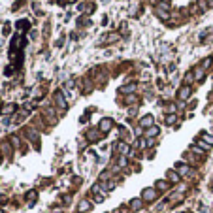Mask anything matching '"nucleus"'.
Masks as SVG:
<instances>
[{
    "label": "nucleus",
    "instance_id": "f8f14e48",
    "mask_svg": "<svg viewBox=\"0 0 213 213\" xmlns=\"http://www.w3.org/2000/svg\"><path fill=\"white\" fill-rule=\"evenodd\" d=\"M141 206H143V200H136V198H134L130 202V208L134 209V211H136V209H141Z\"/></svg>",
    "mask_w": 213,
    "mask_h": 213
},
{
    "label": "nucleus",
    "instance_id": "6e6552de",
    "mask_svg": "<svg viewBox=\"0 0 213 213\" xmlns=\"http://www.w3.org/2000/svg\"><path fill=\"white\" fill-rule=\"evenodd\" d=\"M159 134H160V128L159 127H151V128H147V132H145V136L149 138V140H151V138H155V136H159Z\"/></svg>",
    "mask_w": 213,
    "mask_h": 213
},
{
    "label": "nucleus",
    "instance_id": "1a4fd4ad",
    "mask_svg": "<svg viewBox=\"0 0 213 213\" xmlns=\"http://www.w3.org/2000/svg\"><path fill=\"white\" fill-rule=\"evenodd\" d=\"M190 172V168L187 166L185 162H179L177 164V173H179V175H185V173H189Z\"/></svg>",
    "mask_w": 213,
    "mask_h": 213
},
{
    "label": "nucleus",
    "instance_id": "a878e982",
    "mask_svg": "<svg viewBox=\"0 0 213 213\" xmlns=\"http://www.w3.org/2000/svg\"><path fill=\"white\" fill-rule=\"evenodd\" d=\"M134 100H136V96L130 94V96H127V98H125V102H127V104H130V102H134Z\"/></svg>",
    "mask_w": 213,
    "mask_h": 213
},
{
    "label": "nucleus",
    "instance_id": "423d86ee",
    "mask_svg": "<svg viewBox=\"0 0 213 213\" xmlns=\"http://www.w3.org/2000/svg\"><path fill=\"white\" fill-rule=\"evenodd\" d=\"M100 134H102L100 130L92 128V130H89V132H87V138H89L91 141H98V140H100Z\"/></svg>",
    "mask_w": 213,
    "mask_h": 213
},
{
    "label": "nucleus",
    "instance_id": "aec40b11",
    "mask_svg": "<svg viewBox=\"0 0 213 213\" xmlns=\"http://www.w3.org/2000/svg\"><path fill=\"white\" fill-rule=\"evenodd\" d=\"M194 76H196V79H204V68L194 70Z\"/></svg>",
    "mask_w": 213,
    "mask_h": 213
},
{
    "label": "nucleus",
    "instance_id": "dca6fc26",
    "mask_svg": "<svg viewBox=\"0 0 213 213\" xmlns=\"http://www.w3.org/2000/svg\"><path fill=\"white\" fill-rule=\"evenodd\" d=\"M202 140H204L208 145H213V136H211V134H206V132H204V134H202Z\"/></svg>",
    "mask_w": 213,
    "mask_h": 213
},
{
    "label": "nucleus",
    "instance_id": "6ab92c4d",
    "mask_svg": "<svg viewBox=\"0 0 213 213\" xmlns=\"http://www.w3.org/2000/svg\"><path fill=\"white\" fill-rule=\"evenodd\" d=\"M27 27H28V21H27V19H21V21L17 23V28H21V30H25Z\"/></svg>",
    "mask_w": 213,
    "mask_h": 213
},
{
    "label": "nucleus",
    "instance_id": "bb28decb",
    "mask_svg": "<svg viewBox=\"0 0 213 213\" xmlns=\"http://www.w3.org/2000/svg\"><path fill=\"white\" fill-rule=\"evenodd\" d=\"M190 81H192V74H187V76H185V83H190Z\"/></svg>",
    "mask_w": 213,
    "mask_h": 213
},
{
    "label": "nucleus",
    "instance_id": "9d476101",
    "mask_svg": "<svg viewBox=\"0 0 213 213\" xmlns=\"http://www.w3.org/2000/svg\"><path fill=\"white\" fill-rule=\"evenodd\" d=\"M128 149H130V147H128V143H125V141H119V143H117V151L123 155V157L128 153Z\"/></svg>",
    "mask_w": 213,
    "mask_h": 213
},
{
    "label": "nucleus",
    "instance_id": "412c9836",
    "mask_svg": "<svg viewBox=\"0 0 213 213\" xmlns=\"http://www.w3.org/2000/svg\"><path fill=\"white\" fill-rule=\"evenodd\" d=\"M117 38H119V34H109V38L106 40V44H113V42H117Z\"/></svg>",
    "mask_w": 213,
    "mask_h": 213
},
{
    "label": "nucleus",
    "instance_id": "393cba45",
    "mask_svg": "<svg viewBox=\"0 0 213 213\" xmlns=\"http://www.w3.org/2000/svg\"><path fill=\"white\" fill-rule=\"evenodd\" d=\"M27 198H28V200H36V190H30V192H27Z\"/></svg>",
    "mask_w": 213,
    "mask_h": 213
},
{
    "label": "nucleus",
    "instance_id": "9b49d317",
    "mask_svg": "<svg viewBox=\"0 0 213 213\" xmlns=\"http://www.w3.org/2000/svg\"><path fill=\"white\" fill-rule=\"evenodd\" d=\"M157 15H159V19H162V21H168V19H170V13L164 11V9H160V8H157Z\"/></svg>",
    "mask_w": 213,
    "mask_h": 213
},
{
    "label": "nucleus",
    "instance_id": "39448f33",
    "mask_svg": "<svg viewBox=\"0 0 213 213\" xmlns=\"http://www.w3.org/2000/svg\"><path fill=\"white\" fill-rule=\"evenodd\" d=\"M177 96H179L181 100H187V98L190 96V87H189V85L181 87V89H179V92H177Z\"/></svg>",
    "mask_w": 213,
    "mask_h": 213
},
{
    "label": "nucleus",
    "instance_id": "b1692460",
    "mask_svg": "<svg viewBox=\"0 0 213 213\" xmlns=\"http://www.w3.org/2000/svg\"><path fill=\"white\" fill-rule=\"evenodd\" d=\"M117 166L125 168V166H127V159H125V157H119V160H117Z\"/></svg>",
    "mask_w": 213,
    "mask_h": 213
},
{
    "label": "nucleus",
    "instance_id": "5701e85b",
    "mask_svg": "<svg viewBox=\"0 0 213 213\" xmlns=\"http://www.w3.org/2000/svg\"><path fill=\"white\" fill-rule=\"evenodd\" d=\"M198 6H200V9H202V11H206V9H208V2H206V0H198Z\"/></svg>",
    "mask_w": 213,
    "mask_h": 213
},
{
    "label": "nucleus",
    "instance_id": "a211bd4d",
    "mask_svg": "<svg viewBox=\"0 0 213 213\" xmlns=\"http://www.w3.org/2000/svg\"><path fill=\"white\" fill-rule=\"evenodd\" d=\"M157 189H159V190H166L168 189V183L160 179V181H157Z\"/></svg>",
    "mask_w": 213,
    "mask_h": 213
},
{
    "label": "nucleus",
    "instance_id": "20e7f679",
    "mask_svg": "<svg viewBox=\"0 0 213 213\" xmlns=\"http://www.w3.org/2000/svg\"><path fill=\"white\" fill-rule=\"evenodd\" d=\"M55 102H57V106H59L60 109H66V108H68L66 98H64V92H57V94H55Z\"/></svg>",
    "mask_w": 213,
    "mask_h": 213
},
{
    "label": "nucleus",
    "instance_id": "0eeeda50",
    "mask_svg": "<svg viewBox=\"0 0 213 213\" xmlns=\"http://www.w3.org/2000/svg\"><path fill=\"white\" fill-rule=\"evenodd\" d=\"M89 209H91V202H89V200H81L79 206H77V211L79 213H85V211H89Z\"/></svg>",
    "mask_w": 213,
    "mask_h": 213
},
{
    "label": "nucleus",
    "instance_id": "ddd939ff",
    "mask_svg": "<svg viewBox=\"0 0 213 213\" xmlns=\"http://www.w3.org/2000/svg\"><path fill=\"white\" fill-rule=\"evenodd\" d=\"M168 177H170V181H172V183H177V181H179V173L173 172V170H170V172H168Z\"/></svg>",
    "mask_w": 213,
    "mask_h": 213
},
{
    "label": "nucleus",
    "instance_id": "f3484780",
    "mask_svg": "<svg viewBox=\"0 0 213 213\" xmlns=\"http://www.w3.org/2000/svg\"><path fill=\"white\" fill-rule=\"evenodd\" d=\"M13 109H15V106H13V104H8L4 109H2V113H6V115H8V113H13Z\"/></svg>",
    "mask_w": 213,
    "mask_h": 213
},
{
    "label": "nucleus",
    "instance_id": "2eb2a0df",
    "mask_svg": "<svg viewBox=\"0 0 213 213\" xmlns=\"http://www.w3.org/2000/svg\"><path fill=\"white\" fill-rule=\"evenodd\" d=\"M175 121H177V115H175V113H170V115H166V125H173Z\"/></svg>",
    "mask_w": 213,
    "mask_h": 213
},
{
    "label": "nucleus",
    "instance_id": "cd10ccee",
    "mask_svg": "<svg viewBox=\"0 0 213 213\" xmlns=\"http://www.w3.org/2000/svg\"><path fill=\"white\" fill-rule=\"evenodd\" d=\"M11 143H13L15 147H17V145H19V138H15V136H13V138H11Z\"/></svg>",
    "mask_w": 213,
    "mask_h": 213
},
{
    "label": "nucleus",
    "instance_id": "f03ea898",
    "mask_svg": "<svg viewBox=\"0 0 213 213\" xmlns=\"http://www.w3.org/2000/svg\"><path fill=\"white\" fill-rule=\"evenodd\" d=\"M155 198H157V190L155 189H143V192H141V200L143 202H153Z\"/></svg>",
    "mask_w": 213,
    "mask_h": 213
},
{
    "label": "nucleus",
    "instance_id": "f257e3e1",
    "mask_svg": "<svg viewBox=\"0 0 213 213\" xmlns=\"http://www.w3.org/2000/svg\"><path fill=\"white\" fill-rule=\"evenodd\" d=\"M111 127H113V121H111L109 117H104L102 121H100V125H98V130L100 132H109Z\"/></svg>",
    "mask_w": 213,
    "mask_h": 213
},
{
    "label": "nucleus",
    "instance_id": "4468645a",
    "mask_svg": "<svg viewBox=\"0 0 213 213\" xmlns=\"http://www.w3.org/2000/svg\"><path fill=\"white\" fill-rule=\"evenodd\" d=\"M119 91H121V92H132V91H136V85L130 83V85H127V87H121Z\"/></svg>",
    "mask_w": 213,
    "mask_h": 213
},
{
    "label": "nucleus",
    "instance_id": "4be33fe9",
    "mask_svg": "<svg viewBox=\"0 0 213 213\" xmlns=\"http://www.w3.org/2000/svg\"><path fill=\"white\" fill-rule=\"evenodd\" d=\"M209 64H211V59H209V57H208V59H204V60H202V64H200V68H208V66H209Z\"/></svg>",
    "mask_w": 213,
    "mask_h": 213
},
{
    "label": "nucleus",
    "instance_id": "7ed1b4c3",
    "mask_svg": "<svg viewBox=\"0 0 213 213\" xmlns=\"http://www.w3.org/2000/svg\"><path fill=\"white\" fill-rule=\"evenodd\" d=\"M140 127H141V128H151V127H155V117H153V115H145V117H141V119H140Z\"/></svg>",
    "mask_w": 213,
    "mask_h": 213
}]
</instances>
